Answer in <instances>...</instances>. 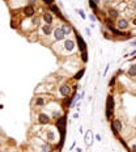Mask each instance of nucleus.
I'll return each mask as SVG.
<instances>
[{
  "label": "nucleus",
  "mask_w": 136,
  "mask_h": 152,
  "mask_svg": "<svg viewBox=\"0 0 136 152\" xmlns=\"http://www.w3.org/2000/svg\"><path fill=\"white\" fill-rule=\"evenodd\" d=\"M113 109H114V98H113V96H109L107 101H106V117L107 118L111 117Z\"/></svg>",
  "instance_id": "nucleus-1"
},
{
  "label": "nucleus",
  "mask_w": 136,
  "mask_h": 152,
  "mask_svg": "<svg viewBox=\"0 0 136 152\" xmlns=\"http://www.w3.org/2000/svg\"><path fill=\"white\" fill-rule=\"evenodd\" d=\"M54 37H55V40H58V41L63 40V38L66 37V34H64L63 29H61V28H58V29H55V30H54Z\"/></svg>",
  "instance_id": "nucleus-2"
},
{
  "label": "nucleus",
  "mask_w": 136,
  "mask_h": 152,
  "mask_svg": "<svg viewBox=\"0 0 136 152\" xmlns=\"http://www.w3.org/2000/svg\"><path fill=\"white\" fill-rule=\"evenodd\" d=\"M59 92H60V95L64 96V97L69 96V95H71V88H69V85H67V84L61 85L60 88H59Z\"/></svg>",
  "instance_id": "nucleus-3"
},
{
  "label": "nucleus",
  "mask_w": 136,
  "mask_h": 152,
  "mask_svg": "<svg viewBox=\"0 0 136 152\" xmlns=\"http://www.w3.org/2000/svg\"><path fill=\"white\" fill-rule=\"evenodd\" d=\"M24 13L26 17H33L34 13H35V11H34V8L31 7V5H26V7L24 8Z\"/></svg>",
  "instance_id": "nucleus-4"
},
{
  "label": "nucleus",
  "mask_w": 136,
  "mask_h": 152,
  "mask_svg": "<svg viewBox=\"0 0 136 152\" xmlns=\"http://www.w3.org/2000/svg\"><path fill=\"white\" fill-rule=\"evenodd\" d=\"M113 128H114L115 134H118L119 131H122V122H121V119H115V121L113 122Z\"/></svg>",
  "instance_id": "nucleus-5"
},
{
  "label": "nucleus",
  "mask_w": 136,
  "mask_h": 152,
  "mask_svg": "<svg viewBox=\"0 0 136 152\" xmlns=\"http://www.w3.org/2000/svg\"><path fill=\"white\" fill-rule=\"evenodd\" d=\"M76 38H77V42H79V46H80V48H81V51H83V53H86V46H85V42L83 41L81 35H80L79 33H77V34H76Z\"/></svg>",
  "instance_id": "nucleus-6"
},
{
  "label": "nucleus",
  "mask_w": 136,
  "mask_h": 152,
  "mask_svg": "<svg viewBox=\"0 0 136 152\" xmlns=\"http://www.w3.org/2000/svg\"><path fill=\"white\" fill-rule=\"evenodd\" d=\"M116 26H118L119 29H127L128 28V22L126 18H119L118 22H116Z\"/></svg>",
  "instance_id": "nucleus-7"
},
{
  "label": "nucleus",
  "mask_w": 136,
  "mask_h": 152,
  "mask_svg": "<svg viewBox=\"0 0 136 152\" xmlns=\"http://www.w3.org/2000/svg\"><path fill=\"white\" fill-rule=\"evenodd\" d=\"M64 48H66V50H68V51H72L73 48H75V42L71 41V40L66 41V42H64Z\"/></svg>",
  "instance_id": "nucleus-8"
},
{
  "label": "nucleus",
  "mask_w": 136,
  "mask_h": 152,
  "mask_svg": "<svg viewBox=\"0 0 136 152\" xmlns=\"http://www.w3.org/2000/svg\"><path fill=\"white\" fill-rule=\"evenodd\" d=\"M43 20L46 21L47 25H50L51 22H53V16H51L50 13H45V15H43Z\"/></svg>",
  "instance_id": "nucleus-9"
},
{
  "label": "nucleus",
  "mask_w": 136,
  "mask_h": 152,
  "mask_svg": "<svg viewBox=\"0 0 136 152\" xmlns=\"http://www.w3.org/2000/svg\"><path fill=\"white\" fill-rule=\"evenodd\" d=\"M128 75L129 76H136V64H132L128 70Z\"/></svg>",
  "instance_id": "nucleus-10"
},
{
  "label": "nucleus",
  "mask_w": 136,
  "mask_h": 152,
  "mask_svg": "<svg viewBox=\"0 0 136 152\" xmlns=\"http://www.w3.org/2000/svg\"><path fill=\"white\" fill-rule=\"evenodd\" d=\"M85 143L86 144H92V132L88 131L85 134Z\"/></svg>",
  "instance_id": "nucleus-11"
},
{
  "label": "nucleus",
  "mask_w": 136,
  "mask_h": 152,
  "mask_svg": "<svg viewBox=\"0 0 136 152\" xmlns=\"http://www.w3.org/2000/svg\"><path fill=\"white\" fill-rule=\"evenodd\" d=\"M51 11L53 12H55V13H56L58 16H59L60 18H63V16H61V13H60V9L56 7V5H51Z\"/></svg>",
  "instance_id": "nucleus-12"
},
{
  "label": "nucleus",
  "mask_w": 136,
  "mask_h": 152,
  "mask_svg": "<svg viewBox=\"0 0 136 152\" xmlns=\"http://www.w3.org/2000/svg\"><path fill=\"white\" fill-rule=\"evenodd\" d=\"M61 29H63V32H64V34H66V35L71 33V26L68 24H64L63 26H61Z\"/></svg>",
  "instance_id": "nucleus-13"
},
{
  "label": "nucleus",
  "mask_w": 136,
  "mask_h": 152,
  "mask_svg": "<svg viewBox=\"0 0 136 152\" xmlns=\"http://www.w3.org/2000/svg\"><path fill=\"white\" fill-rule=\"evenodd\" d=\"M48 121H50V119H48L47 115H45V114H41L39 115V122H41V123H47Z\"/></svg>",
  "instance_id": "nucleus-14"
},
{
  "label": "nucleus",
  "mask_w": 136,
  "mask_h": 152,
  "mask_svg": "<svg viewBox=\"0 0 136 152\" xmlns=\"http://www.w3.org/2000/svg\"><path fill=\"white\" fill-rule=\"evenodd\" d=\"M84 72H85V70H81V71H80V72H77L76 73V76H75V79L76 80H80V79H81V77H83V75H84Z\"/></svg>",
  "instance_id": "nucleus-15"
},
{
  "label": "nucleus",
  "mask_w": 136,
  "mask_h": 152,
  "mask_svg": "<svg viewBox=\"0 0 136 152\" xmlns=\"http://www.w3.org/2000/svg\"><path fill=\"white\" fill-rule=\"evenodd\" d=\"M109 15L111 16V17H116V16H118V11H116V9H109Z\"/></svg>",
  "instance_id": "nucleus-16"
},
{
  "label": "nucleus",
  "mask_w": 136,
  "mask_h": 152,
  "mask_svg": "<svg viewBox=\"0 0 136 152\" xmlns=\"http://www.w3.org/2000/svg\"><path fill=\"white\" fill-rule=\"evenodd\" d=\"M50 32H51L50 26H48V25H45V26H43V33L45 34H50Z\"/></svg>",
  "instance_id": "nucleus-17"
},
{
  "label": "nucleus",
  "mask_w": 136,
  "mask_h": 152,
  "mask_svg": "<svg viewBox=\"0 0 136 152\" xmlns=\"http://www.w3.org/2000/svg\"><path fill=\"white\" fill-rule=\"evenodd\" d=\"M89 5H90L93 9H97V3H94L93 0H89Z\"/></svg>",
  "instance_id": "nucleus-18"
},
{
  "label": "nucleus",
  "mask_w": 136,
  "mask_h": 152,
  "mask_svg": "<svg viewBox=\"0 0 136 152\" xmlns=\"http://www.w3.org/2000/svg\"><path fill=\"white\" fill-rule=\"evenodd\" d=\"M37 105H43V100H42L41 97H39V98H37Z\"/></svg>",
  "instance_id": "nucleus-19"
},
{
  "label": "nucleus",
  "mask_w": 136,
  "mask_h": 152,
  "mask_svg": "<svg viewBox=\"0 0 136 152\" xmlns=\"http://www.w3.org/2000/svg\"><path fill=\"white\" fill-rule=\"evenodd\" d=\"M45 3H46V4H51L53 5V3H54V0H43Z\"/></svg>",
  "instance_id": "nucleus-20"
},
{
  "label": "nucleus",
  "mask_w": 136,
  "mask_h": 152,
  "mask_svg": "<svg viewBox=\"0 0 136 152\" xmlns=\"http://www.w3.org/2000/svg\"><path fill=\"white\" fill-rule=\"evenodd\" d=\"M79 13H80V16H81L83 18H85V13H84V12L81 11V9H80V11H79Z\"/></svg>",
  "instance_id": "nucleus-21"
},
{
  "label": "nucleus",
  "mask_w": 136,
  "mask_h": 152,
  "mask_svg": "<svg viewBox=\"0 0 136 152\" xmlns=\"http://www.w3.org/2000/svg\"><path fill=\"white\" fill-rule=\"evenodd\" d=\"M132 152H136V145H132Z\"/></svg>",
  "instance_id": "nucleus-22"
},
{
  "label": "nucleus",
  "mask_w": 136,
  "mask_h": 152,
  "mask_svg": "<svg viewBox=\"0 0 136 152\" xmlns=\"http://www.w3.org/2000/svg\"><path fill=\"white\" fill-rule=\"evenodd\" d=\"M29 1H30V4H34V3H35V0H29Z\"/></svg>",
  "instance_id": "nucleus-23"
},
{
  "label": "nucleus",
  "mask_w": 136,
  "mask_h": 152,
  "mask_svg": "<svg viewBox=\"0 0 136 152\" xmlns=\"http://www.w3.org/2000/svg\"><path fill=\"white\" fill-rule=\"evenodd\" d=\"M132 22H134V25H136V17L134 18V21H132Z\"/></svg>",
  "instance_id": "nucleus-24"
},
{
  "label": "nucleus",
  "mask_w": 136,
  "mask_h": 152,
  "mask_svg": "<svg viewBox=\"0 0 136 152\" xmlns=\"http://www.w3.org/2000/svg\"><path fill=\"white\" fill-rule=\"evenodd\" d=\"M131 45H132V46H136V42H132Z\"/></svg>",
  "instance_id": "nucleus-25"
}]
</instances>
